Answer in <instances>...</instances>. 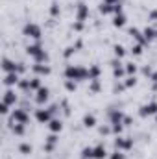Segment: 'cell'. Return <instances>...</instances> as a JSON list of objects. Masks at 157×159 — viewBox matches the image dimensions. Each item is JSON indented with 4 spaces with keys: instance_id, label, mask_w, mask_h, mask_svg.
<instances>
[{
    "instance_id": "cell-49",
    "label": "cell",
    "mask_w": 157,
    "mask_h": 159,
    "mask_svg": "<svg viewBox=\"0 0 157 159\" xmlns=\"http://www.w3.org/2000/svg\"><path fill=\"white\" fill-rule=\"evenodd\" d=\"M155 37H157V30H155Z\"/></svg>"
},
{
    "instance_id": "cell-19",
    "label": "cell",
    "mask_w": 157,
    "mask_h": 159,
    "mask_svg": "<svg viewBox=\"0 0 157 159\" xmlns=\"http://www.w3.org/2000/svg\"><path fill=\"white\" fill-rule=\"evenodd\" d=\"M107 156H109V154H107V150H105V146H104V144H98V146H94L92 159H105Z\"/></svg>"
},
{
    "instance_id": "cell-10",
    "label": "cell",
    "mask_w": 157,
    "mask_h": 159,
    "mask_svg": "<svg viewBox=\"0 0 157 159\" xmlns=\"http://www.w3.org/2000/svg\"><path fill=\"white\" fill-rule=\"evenodd\" d=\"M32 70L35 72V76H48L50 72H52V69H50V65L48 63H35L34 67H32Z\"/></svg>"
},
{
    "instance_id": "cell-47",
    "label": "cell",
    "mask_w": 157,
    "mask_h": 159,
    "mask_svg": "<svg viewBox=\"0 0 157 159\" xmlns=\"http://www.w3.org/2000/svg\"><path fill=\"white\" fill-rule=\"evenodd\" d=\"M122 124H124V126H129V124H131V119H129V117H124Z\"/></svg>"
},
{
    "instance_id": "cell-38",
    "label": "cell",
    "mask_w": 157,
    "mask_h": 159,
    "mask_svg": "<svg viewBox=\"0 0 157 159\" xmlns=\"http://www.w3.org/2000/svg\"><path fill=\"white\" fill-rule=\"evenodd\" d=\"M111 129H113L115 135H120L122 129H124V124H111Z\"/></svg>"
},
{
    "instance_id": "cell-16",
    "label": "cell",
    "mask_w": 157,
    "mask_h": 159,
    "mask_svg": "<svg viewBox=\"0 0 157 159\" xmlns=\"http://www.w3.org/2000/svg\"><path fill=\"white\" fill-rule=\"evenodd\" d=\"M124 117H126V115H124L122 111H118V109L109 111V122H111V124H122Z\"/></svg>"
},
{
    "instance_id": "cell-30",
    "label": "cell",
    "mask_w": 157,
    "mask_h": 159,
    "mask_svg": "<svg viewBox=\"0 0 157 159\" xmlns=\"http://www.w3.org/2000/svg\"><path fill=\"white\" fill-rule=\"evenodd\" d=\"M19 152H20L22 156H30V154L34 152V146H32V144H28V143H22V144L19 146Z\"/></svg>"
},
{
    "instance_id": "cell-2",
    "label": "cell",
    "mask_w": 157,
    "mask_h": 159,
    "mask_svg": "<svg viewBox=\"0 0 157 159\" xmlns=\"http://www.w3.org/2000/svg\"><path fill=\"white\" fill-rule=\"evenodd\" d=\"M65 80L85 81V80H89V69H85L81 65H67L65 67Z\"/></svg>"
},
{
    "instance_id": "cell-46",
    "label": "cell",
    "mask_w": 157,
    "mask_h": 159,
    "mask_svg": "<svg viewBox=\"0 0 157 159\" xmlns=\"http://www.w3.org/2000/svg\"><path fill=\"white\" fill-rule=\"evenodd\" d=\"M150 80L154 81V87L157 89V72H152V76H150Z\"/></svg>"
},
{
    "instance_id": "cell-8",
    "label": "cell",
    "mask_w": 157,
    "mask_h": 159,
    "mask_svg": "<svg viewBox=\"0 0 157 159\" xmlns=\"http://www.w3.org/2000/svg\"><path fill=\"white\" fill-rule=\"evenodd\" d=\"M89 19V6L79 2L76 6V22H85Z\"/></svg>"
},
{
    "instance_id": "cell-34",
    "label": "cell",
    "mask_w": 157,
    "mask_h": 159,
    "mask_svg": "<svg viewBox=\"0 0 157 159\" xmlns=\"http://www.w3.org/2000/svg\"><path fill=\"white\" fill-rule=\"evenodd\" d=\"M19 87L24 91V93H30V80L26 78H20V81H19Z\"/></svg>"
},
{
    "instance_id": "cell-40",
    "label": "cell",
    "mask_w": 157,
    "mask_h": 159,
    "mask_svg": "<svg viewBox=\"0 0 157 159\" xmlns=\"http://www.w3.org/2000/svg\"><path fill=\"white\" fill-rule=\"evenodd\" d=\"M9 107H11V106H7L6 102H2V104H0V113H2V115H7V113H9Z\"/></svg>"
},
{
    "instance_id": "cell-27",
    "label": "cell",
    "mask_w": 157,
    "mask_h": 159,
    "mask_svg": "<svg viewBox=\"0 0 157 159\" xmlns=\"http://www.w3.org/2000/svg\"><path fill=\"white\" fill-rule=\"evenodd\" d=\"M100 89H102V83H100V80H91V81H89V91H91L92 94L100 93Z\"/></svg>"
},
{
    "instance_id": "cell-15",
    "label": "cell",
    "mask_w": 157,
    "mask_h": 159,
    "mask_svg": "<svg viewBox=\"0 0 157 159\" xmlns=\"http://www.w3.org/2000/svg\"><path fill=\"white\" fill-rule=\"evenodd\" d=\"M129 35L137 41L139 44H142V46H144V44H148V41L144 39V35H142V32H141V30H137V28H129Z\"/></svg>"
},
{
    "instance_id": "cell-29",
    "label": "cell",
    "mask_w": 157,
    "mask_h": 159,
    "mask_svg": "<svg viewBox=\"0 0 157 159\" xmlns=\"http://www.w3.org/2000/svg\"><path fill=\"white\" fill-rule=\"evenodd\" d=\"M92 152H94V146H85V148H81L79 157L81 159H92Z\"/></svg>"
},
{
    "instance_id": "cell-35",
    "label": "cell",
    "mask_w": 157,
    "mask_h": 159,
    "mask_svg": "<svg viewBox=\"0 0 157 159\" xmlns=\"http://www.w3.org/2000/svg\"><path fill=\"white\" fill-rule=\"evenodd\" d=\"M142 48H144V46L137 43V44H133V46H131V54H133V56H141V54H142Z\"/></svg>"
},
{
    "instance_id": "cell-26",
    "label": "cell",
    "mask_w": 157,
    "mask_h": 159,
    "mask_svg": "<svg viewBox=\"0 0 157 159\" xmlns=\"http://www.w3.org/2000/svg\"><path fill=\"white\" fill-rule=\"evenodd\" d=\"M124 69H126V74H128V76H135V74H137V70H139V67H137L133 61L126 63V65H124Z\"/></svg>"
},
{
    "instance_id": "cell-36",
    "label": "cell",
    "mask_w": 157,
    "mask_h": 159,
    "mask_svg": "<svg viewBox=\"0 0 157 159\" xmlns=\"http://www.w3.org/2000/svg\"><path fill=\"white\" fill-rule=\"evenodd\" d=\"M109 159H126V154L120 150H115L113 154H109Z\"/></svg>"
},
{
    "instance_id": "cell-7",
    "label": "cell",
    "mask_w": 157,
    "mask_h": 159,
    "mask_svg": "<svg viewBox=\"0 0 157 159\" xmlns=\"http://www.w3.org/2000/svg\"><path fill=\"white\" fill-rule=\"evenodd\" d=\"M139 115H141L142 119H146V117H154V115H157V102H148V104L141 106V109H139Z\"/></svg>"
},
{
    "instance_id": "cell-25",
    "label": "cell",
    "mask_w": 157,
    "mask_h": 159,
    "mask_svg": "<svg viewBox=\"0 0 157 159\" xmlns=\"http://www.w3.org/2000/svg\"><path fill=\"white\" fill-rule=\"evenodd\" d=\"M41 87H43V85H41V78L39 76H35V78L30 80V93H37Z\"/></svg>"
},
{
    "instance_id": "cell-23",
    "label": "cell",
    "mask_w": 157,
    "mask_h": 159,
    "mask_svg": "<svg viewBox=\"0 0 157 159\" xmlns=\"http://www.w3.org/2000/svg\"><path fill=\"white\" fill-rule=\"evenodd\" d=\"M100 76H102V69L98 65H91L89 67V81L91 80H100Z\"/></svg>"
},
{
    "instance_id": "cell-41",
    "label": "cell",
    "mask_w": 157,
    "mask_h": 159,
    "mask_svg": "<svg viewBox=\"0 0 157 159\" xmlns=\"http://www.w3.org/2000/svg\"><path fill=\"white\" fill-rule=\"evenodd\" d=\"M148 20H154V22H157V9H152V11L148 13Z\"/></svg>"
},
{
    "instance_id": "cell-14",
    "label": "cell",
    "mask_w": 157,
    "mask_h": 159,
    "mask_svg": "<svg viewBox=\"0 0 157 159\" xmlns=\"http://www.w3.org/2000/svg\"><path fill=\"white\" fill-rule=\"evenodd\" d=\"M48 129H50L52 133H59V131L63 129V120H61V119H56V117H54V119L48 122Z\"/></svg>"
},
{
    "instance_id": "cell-3",
    "label": "cell",
    "mask_w": 157,
    "mask_h": 159,
    "mask_svg": "<svg viewBox=\"0 0 157 159\" xmlns=\"http://www.w3.org/2000/svg\"><path fill=\"white\" fill-rule=\"evenodd\" d=\"M28 122H30L28 109L19 107V109H13V111H11V115H9V122H7V124H28Z\"/></svg>"
},
{
    "instance_id": "cell-1",
    "label": "cell",
    "mask_w": 157,
    "mask_h": 159,
    "mask_svg": "<svg viewBox=\"0 0 157 159\" xmlns=\"http://www.w3.org/2000/svg\"><path fill=\"white\" fill-rule=\"evenodd\" d=\"M26 54H28V56H32L35 63H48V61H50L48 52L43 48V44H41L39 41H35V43L28 44V46H26Z\"/></svg>"
},
{
    "instance_id": "cell-37",
    "label": "cell",
    "mask_w": 157,
    "mask_h": 159,
    "mask_svg": "<svg viewBox=\"0 0 157 159\" xmlns=\"http://www.w3.org/2000/svg\"><path fill=\"white\" fill-rule=\"evenodd\" d=\"M98 131H100V135H109V133H113L111 126H100V128H98Z\"/></svg>"
},
{
    "instance_id": "cell-28",
    "label": "cell",
    "mask_w": 157,
    "mask_h": 159,
    "mask_svg": "<svg viewBox=\"0 0 157 159\" xmlns=\"http://www.w3.org/2000/svg\"><path fill=\"white\" fill-rule=\"evenodd\" d=\"M113 76H115V80H122V78H126V76H128V74H126L124 65H120V67H115V69H113Z\"/></svg>"
},
{
    "instance_id": "cell-13",
    "label": "cell",
    "mask_w": 157,
    "mask_h": 159,
    "mask_svg": "<svg viewBox=\"0 0 157 159\" xmlns=\"http://www.w3.org/2000/svg\"><path fill=\"white\" fill-rule=\"evenodd\" d=\"M17 100H19V96L15 94V91H13V89H6L2 102H6L7 106H15V104H17Z\"/></svg>"
},
{
    "instance_id": "cell-17",
    "label": "cell",
    "mask_w": 157,
    "mask_h": 159,
    "mask_svg": "<svg viewBox=\"0 0 157 159\" xmlns=\"http://www.w3.org/2000/svg\"><path fill=\"white\" fill-rule=\"evenodd\" d=\"M56 143H57V133H50L46 137V143H44V152H52Z\"/></svg>"
},
{
    "instance_id": "cell-24",
    "label": "cell",
    "mask_w": 157,
    "mask_h": 159,
    "mask_svg": "<svg viewBox=\"0 0 157 159\" xmlns=\"http://www.w3.org/2000/svg\"><path fill=\"white\" fill-rule=\"evenodd\" d=\"M142 35H144V39L148 41H154V39H157L155 37V28H152V26H146L144 30H142Z\"/></svg>"
},
{
    "instance_id": "cell-4",
    "label": "cell",
    "mask_w": 157,
    "mask_h": 159,
    "mask_svg": "<svg viewBox=\"0 0 157 159\" xmlns=\"http://www.w3.org/2000/svg\"><path fill=\"white\" fill-rule=\"evenodd\" d=\"M22 35H26V37H30V39L41 41V37H43V30H41L39 24H35V22H26L24 28H22Z\"/></svg>"
},
{
    "instance_id": "cell-45",
    "label": "cell",
    "mask_w": 157,
    "mask_h": 159,
    "mask_svg": "<svg viewBox=\"0 0 157 159\" xmlns=\"http://www.w3.org/2000/svg\"><path fill=\"white\" fill-rule=\"evenodd\" d=\"M142 74H146V76L150 78V76H152V69H150V67H144V69H142Z\"/></svg>"
},
{
    "instance_id": "cell-33",
    "label": "cell",
    "mask_w": 157,
    "mask_h": 159,
    "mask_svg": "<svg viewBox=\"0 0 157 159\" xmlns=\"http://www.w3.org/2000/svg\"><path fill=\"white\" fill-rule=\"evenodd\" d=\"M124 85H126V89L135 87V85H137V78H135V76H126V80H124Z\"/></svg>"
},
{
    "instance_id": "cell-12",
    "label": "cell",
    "mask_w": 157,
    "mask_h": 159,
    "mask_svg": "<svg viewBox=\"0 0 157 159\" xmlns=\"http://www.w3.org/2000/svg\"><path fill=\"white\" fill-rule=\"evenodd\" d=\"M20 81V74L17 72H9V74H4V85L6 87H13V85H19Z\"/></svg>"
},
{
    "instance_id": "cell-9",
    "label": "cell",
    "mask_w": 157,
    "mask_h": 159,
    "mask_svg": "<svg viewBox=\"0 0 157 159\" xmlns=\"http://www.w3.org/2000/svg\"><path fill=\"white\" fill-rule=\"evenodd\" d=\"M34 98H35V104H37V106H44V104L48 102V98H50V89H48V87H41L39 91L35 93Z\"/></svg>"
},
{
    "instance_id": "cell-11",
    "label": "cell",
    "mask_w": 157,
    "mask_h": 159,
    "mask_svg": "<svg viewBox=\"0 0 157 159\" xmlns=\"http://www.w3.org/2000/svg\"><path fill=\"white\" fill-rule=\"evenodd\" d=\"M2 70H4L6 74H9V72H17V70H19V63H15V61L4 57V59H2ZM17 74H19V72H17Z\"/></svg>"
},
{
    "instance_id": "cell-20",
    "label": "cell",
    "mask_w": 157,
    "mask_h": 159,
    "mask_svg": "<svg viewBox=\"0 0 157 159\" xmlns=\"http://www.w3.org/2000/svg\"><path fill=\"white\" fill-rule=\"evenodd\" d=\"M7 126L13 131V135H17V137H22L26 133V124H7Z\"/></svg>"
},
{
    "instance_id": "cell-18",
    "label": "cell",
    "mask_w": 157,
    "mask_h": 159,
    "mask_svg": "<svg viewBox=\"0 0 157 159\" xmlns=\"http://www.w3.org/2000/svg\"><path fill=\"white\" fill-rule=\"evenodd\" d=\"M128 22V17L126 13H118V15H113V26L115 28H124Z\"/></svg>"
},
{
    "instance_id": "cell-42",
    "label": "cell",
    "mask_w": 157,
    "mask_h": 159,
    "mask_svg": "<svg viewBox=\"0 0 157 159\" xmlns=\"http://www.w3.org/2000/svg\"><path fill=\"white\" fill-rule=\"evenodd\" d=\"M74 52H76V46H69V48H67V52H65V57H70Z\"/></svg>"
},
{
    "instance_id": "cell-21",
    "label": "cell",
    "mask_w": 157,
    "mask_h": 159,
    "mask_svg": "<svg viewBox=\"0 0 157 159\" xmlns=\"http://www.w3.org/2000/svg\"><path fill=\"white\" fill-rule=\"evenodd\" d=\"M81 124H83L85 128H94L98 122H96V117H94L92 113H87V115H83V120H81Z\"/></svg>"
},
{
    "instance_id": "cell-5",
    "label": "cell",
    "mask_w": 157,
    "mask_h": 159,
    "mask_svg": "<svg viewBox=\"0 0 157 159\" xmlns=\"http://www.w3.org/2000/svg\"><path fill=\"white\" fill-rule=\"evenodd\" d=\"M54 111L50 107H41V109H35V120L41 122V124H48L50 120L54 119Z\"/></svg>"
},
{
    "instance_id": "cell-39",
    "label": "cell",
    "mask_w": 157,
    "mask_h": 159,
    "mask_svg": "<svg viewBox=\"0 0 157 159\" xmlns=\"http://www.w3.org/2000/svg\"><path fill=\"white\" fill-rule=\"evenodd\" d=\"M50 15H52V17H57V15H59V6H57L56 2L50 6Z\"/></svg>"
},
{
    "instance_id": "cell-44",
    "label": "cell",
    "mask_w": 157,
    "mask_h": 159,
    "mask_svg": "<svg viewBox=\"0 0 157 159\" xmlns=\"http://www.w3.org/2000/svg\"><path fill=\"white\" fill-rule=\"evenodd\" d=\"M74 30L76 32H81L83 30V22H74Z\"/></svg>"
},
{
    "instance_id": "cell-32",
    "label": "cell",
    "mask_w": 157,
    "mask_h": 159,
    "mask_svg": "<svg viewBox=\"0 0 157 159\" xmlns=\"http://www.w3.org/2000/svg\"><path fill=\"white\" fill-rule=\"evenodd\" d=\"M65 89H67L69 93H74V91L78 89V81H74V80H65Z\"/></svg>"
},
{
    "instance_id": "cell-48",
    "label": "cell",
    "mask_w": 157,
    "mask_h": 159,
    "mask_svg": "<svg viewBox=\"0 0 157 159\" xmlns=\"http://www.w3.org/2000/svg\"><path fill=\"white\" fill-rule=\"evenodd\" d=\"M104 2H107V4H113V6H115V4H122V0H104Z\"/></svg>"
},
{
    "instance_id": "cell-6",
    "label": "cell",
    "mask_w": 157,
    "mask_h": 159,
    "mask_svg": "<svg viewBox=\"0 0 157 159\" xmlns=\"http://www.w3.org/2000/svg\"><path fill=\"white\" fill-rule=\"evenodd\" d=\"M131 148H133V139H129V137H120V135L115 139V150L128 152V150H131Z\"/></svg>"
},
{
    "instance_id": "cell-22",
    "label": "cell",
    "mask_w": 157,
    "mask_h": 159,
    "mask_svg": "<svg viewBox=\"0 0 157 159\" xmlns=\"http://www.w3.org/2000/svg\"><path fill=\"white\" fill-rule=\"evenodd\" d=\"M98 9H100V13H102V15H115V6H113V4L102 2Z\"/></svg>"
},
{
    "instance_id": "cell-43",
    "label": "cell",
    "mask_w": 157,
    "mask_h": 159,
    "mask_svg": "<svg viewBox=\"0 0 157 159\" xmlns=\"http://www.w3.org/2000/svg\"><path fill=\"white\" fill-rule=\"evenodd\" d=\"M124 89H126V85H124V81H122V83H117V85H115L113 91H115V93H120V91H124Z\"/></svg>"
},
{
    "instance_id": "cell-31",
    "label": "cell",
    "mask_w": 157,
    "mask_h": 159,
    "mask_svg": "<svg viewBox=\"0 0 157 159\" xmlns=\"http://www.w3.org/2000/svg\"><path fill=\"white\" fill-rule=\"evenodd\" d=\"M113 52H115V57H118V59H122V57L126 56V48H124L122 44H115V46H113Z\"/></svg>"
}]
</instances>
